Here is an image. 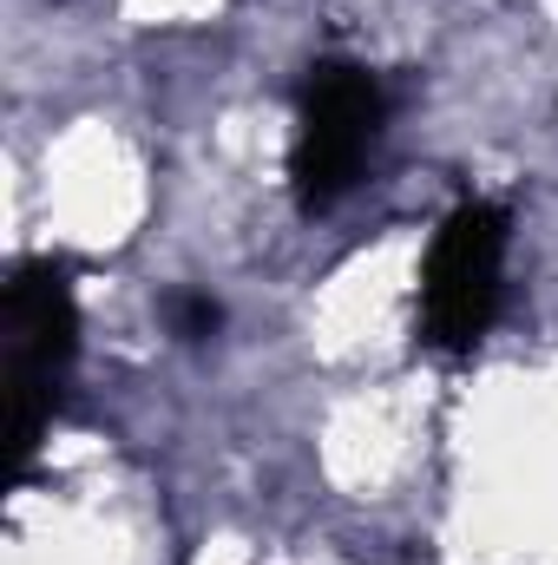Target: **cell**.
<instances>
[{"instance_id":"obj_1","label":"cell","mask_w":558,"mask_h":565,"mask_svg":"<svg viewBox=\"0 0 558 565\" xmlns=\"http://www.w3.org/2000/svg\"><path fill=\"white\" fill-rule=\"evenodd\" d=\"M79 355V296L73 270L53 257H26L7 277L0 302V395H7V460L13 473L33 467L40 434L60 415L66 369Z\"/></svg>"},{"instance_id":"obj_2","label":"cell","mask_w":558,"mask_h":565,"mask_svg":"<svg viewBox=\"0 0 558 565\" xmlns=\"http://www.w3.org/2000/svg\"><path fill=\"white\" fill-rule=\"evenodd\" d=\"M506 244L513 217L486 198H466L440 217L427 257H420V342L440 355H466L506 296Z\"/></svg>"},{"instance_id":"obj_3","label":"cell","mask_w":558,"mask_h":565,"mask_svg":"<svg viewBox=\"0 0 558 565\" xmlns=\"http://www.w3.org/2000/svg\"><path fill=\"white\" fill-rule=\"evenodd\" d=\"M382 119H388V99L368 66L355 60L309 66L302 99H296V139H289V191L309 217L355 191L368 151L382 139Z\"/></svg>"},{"instance_id":"obj_4","label":"cell","mask_w":558,"mask_h":565,"mask_svg":"<svg viewBox=\"0 0 558 565\" xmlns=\"http://www.w3.org/2000/svg\"><path fill=\"white\" fill-rule=\"evenodd\" d=\"M164 322H171V335H178V342H204V335H217L224 309H217L204 289H178V296L164 302Z\"/></svg>"}]
</instances>
